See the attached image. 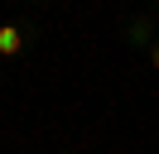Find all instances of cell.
I'll list each match as a JSON object with an SVG mask.
<instances>
[{
    "label": "cell",
    "mask_w": 159,
    "mask_h": 154,
    "mask_svg": "<svg viewBox=\"0 0 159 154\" xmlns=\"http://www.w3.org/2000/svg\"><path fill=\"white\" fill-rule=\"evenodd\" d=\"M20 48H24V43H20V29H15V24H5V29H0V53H10V58H15Z\"/></svg>",
    "instance_id": "obj_1"
},
{
    "label": "cell",
    "mask_w": 159,
    "mask_h": 154,
    "mask_svg": "<svg viewBox=\"0 0 159 154\" xmlns=\"http://www.w3.org/2000/svg\"><path fill=\"white\" fill-rule=\"evenodd\" d=\"M154 63H159V43H154Z\"/></svg>",
    "instance_id": "obj_2"
}]
</instances>
